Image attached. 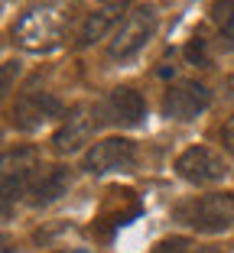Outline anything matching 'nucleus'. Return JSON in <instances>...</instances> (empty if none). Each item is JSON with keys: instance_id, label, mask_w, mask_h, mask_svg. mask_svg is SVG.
Wrapping results in <instances>:
<instances>
[{"instance_id": "obj_1", "label": "nucleus", "mask_w": 234, "mask_h": 253, "mask_svg": "<svg viewBox=\"0 0 234 253\" xmlns=\"http://www.w3.org/2000/svg\"><path fill=\"white\" fill-rule=\"evenodd\" d=\"M65 23H68V10L59 3H43L33 7L13 23V39L30 49V52H49L62 42L65 36Z\"/></svg>"}, {"instance_id": "obj_17", "label": "nucleus", "mask_w": 234, "mask_h": 253, "mask_svg": "<svg viewBox=\"0 0 234 253\" xmlns=\"http://www.w3.org/2000/svg\"><path fill=\"white\" fill-rule=\"evenodd\" d=\"M13 68H16V62H7V65H3V91H10V82H13Z\"/></svg>"}, {"instance_id": "obj_12", "label": "nucleus", "mask_w": 234, "mask_h": 253, "mask_svg": "<svg viewBox=\"0 0 234 253\" xmlns=\"http://www.w3.org/2000/svg\"><path fill=\"white\" fill-rule=\"evenodd\" d=\"M121 3H107V7H101V10H94V13H88V20H85V26H82V33H78V42L82 45H91L94 39H101L107 33V26L111 23H117L121 20Z\"/></svg>"}, {"instance_id": "obj_6", "label": "nucleus", "mask_w": 234, "mask_h": 253, "mask_svg": "<svg viewBox=\"0 0 234 253\" xmlns=\"http://www.w3.org/2000/svg\"><path fill=\"white\" fill-rule=\"evenodd\" d=\"M94 114H98V107H91V104L72 107L65 114V120H62V126L55 130V136H52L55 153H75V149H82L88 143V136L94 133V126H98Z\"/></svg>"}, {"instance_id": "obj_11", "label": "nucleus", "mask_w": 234, "mask_h": 253, "mask_svg": "<svg viewBox=\"0 0 234 253\" xmlns=\"http://www.w3.org/2000/svg\"><path fill=\"white\" fill-rule=\"evenodd\" d=\"M68 182H72V179H68V169H62V166H49V169L33 182V188H30L33 205H49V201H55L59 195H65Z\"/></svg>"}, {"instance_id": "obj_16", "label": "nucleus", "mask_w": 234, "mask_h": 253, "mask_svg": "<svg viewBox=\"0 0 234 253\" xmlns=\"http://www.w3.org/2000/svg\"><path fill=\"white\" fill-rule=\"evenodd\" d=\"M221 140H225V146H228V149L234 153V117H231V120L225 124V130H221Z\"/></svg>"}, {"instance_id": "obj_7", "label": "nucleus", "mask_w": 234, "mask_h": 253, "mask_svg": "<svg viewBox=\"0 0 234 253\" xmlns=\"http://www.w3.org/2000/svg\"><path fill=\"white\" fill-rule=\"evenodd\" d=\"M176 172H179L186 182H195V185H208V182H218L225 179V159L208 146H192L186 149L179 159H176Z\"/></svg>"}, {"instance_id": "obj_2", "label": "nucleus", "mask_w": 234, "mask_h": 253, "mask_svg": "<svg viewBox=\"0 0 234 253\" xmlns=\"http://www.w3.org/2000/svg\"><path fill=\"white\" fill-rule=\"evenodd\" d=\"M176 217L182 224H189L202 234H218L228 231L234 224V198L225 192H212V195H202V198H192L186 205L176 208Z\"/></svg>"}, {"instance_id": "obj_13", "label": "nucleus", "mask_w": 234, "mask_h": 253, "mask_svg": "<svg viewBox=\"0 0 234 253\" xmlns=\"http://www.w3.org/2000/svg\"><path fill=\"white\" fill-rule=\"evenodd\" d=\"M208 13H212V23L221 36V45L234 49V0H215Z\"/></svg>"}, {"instance_id": "obj_15", "label": "nucleus", "mask_w": 234, "mask_h": 253, "mask_svg": "<svg viewBox=\"0 0 234 253\" xmlns=\"http://www.w3.org/2000/svg\"><path fill=\"white\" fill-rule=\"evenodd\" d=\"M186 55H189L192 62H205V39L195 36V39L189 42V49H186Z\"/></svg>"}, {"instance_id": "obj_18", "label": "nucleus", "mask_w": 234, "mask_h": 253, "mask_svg": "<svg viewBox=\"0 0 234 253\" xmlns=\"http://www.w3.org/2000/svg\"><path fill=\"white\" fill-rule=\"evenodd\" d=\"M198 253H221V250H215V247H208V250H198Z\"/></svg>"}, {"instance_id": "obj_3", "label": "nucleus", "mask_w": 234, "mask_h": 253, "mask_svg": "<svg viewBox=\"0 0 234 253\" xmlns=\"http://www.w3.org/2000/svg\"><path fill=\"white\" fill-rule=\"evenodd\" d=\"M156 33V10L153 7H134L114 30V39H111V59H130L150 42V36Z\"/></svg>"}, {"instance_id": "obj_5", "label": "nucleus", "mask_w": 234, "mask_h": 253, "mask_svg": "<svg viewBox=\"0 0 234 253\" xmlns=\"http://www.w3.org/2000/svg\"><path fill=\"white\" fill-rule=\"evenodd\" d=\"M36 169H39L36 149H30V146L10 149L7 156H3V201H7V211H10V201L33 188Z\"/></svg>"}, {"instance_id": "obj_8", "label": "nucleus", "mask_w": 234, "mask_h": 253, "mask_svg": "<svg viewBox=\"0 0 234 253\" xmlns=\"http://www.w3.org/2000/svg\"><path fill=\"white\" fill-rule=\"evenodd\" d=\"M212 104V94L208 88L198 82H176L173 88L163 97V114L169 120H192Z\"/></svg>"}, {"instance_id": "obj_9", "label": "nucleus", "mask_w": 234, "mask_h": 253, "mask_svg": "<svg viewBox=\"0 0 234 253\" xmlns=\"http://www.w3.org/2000/svg\"><path fill=\"white\" fill-rule=\"evenodd\" d=\"M52 117H62V101L49 91H30L13 104V126L20 130H39Z\"/></svg>"}, {"instance_id": "obj_14", "label": "nucleus", "mask_w": 234, "mask_h": 253, "mask_svg": "<svg viewBox=\"0 0 234 253\" xmlns=\"http://www.w3.org/2000/svg\"><path fill=\"white\" fill-rule=\"evenodd\" d=\"M189 247L192 244L186 237H169V240H159L153 253H189Z\"/></svg>"}, {"instance_id": "obj_4", "label": "nucleus", "mask_w": 234, "mask_h": 253, "mask_svg": "<svg viewBox=\"0 0 234 253\" xmlns=\"http://www.w3.org/2000/svg\"><path fill=\"white\" fill-rule=\"evenodd\" d=\"M137 163V146L124 136L101 140L85 153V169L91 175H104V172H124Z\"/></svg>"}, {"instance_id": "obj_10", "label": "nucleus", "mask_w": 234, "mask_h": 253, "mask_svg": "<svg viewBox=\"0 0 234 253\" xmlns=\"http://www.w3.org/2000/svg\"><path fill=\"white\" fill-rule=\"evenodd\" d=\"M104 114L111 124H121V126H137L140 120L146 117V104L140 91L134 88H114L111 97L104 101Z\"/></svg>"}]
</instances>
